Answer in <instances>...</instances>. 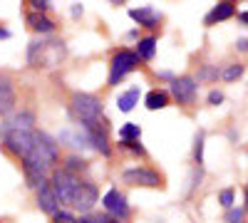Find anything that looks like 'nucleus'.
I'll use <instances>...</instances> for the list:
<instances>
[{
	"instance_id": "obj_18",
	"label": "nucleus",
	"mask_w": 248,
	"mask_h": 223,
	"mask_svg": "<svg viewBox=\"0 0 248 223\" xmlns=\"http://www.w3.org/2000/svg\"><path fill=\"white\" fill-rule=\"evenodd\" d=\"M32 124H35V114L32 112H20L10 124L3 127V134H8L10 129H17V132H30L32 134Z\"/></svg>"
},
{
	"instance_id": "obj_41",
	"label": "nucleus",
	"mask_w": 248,
	"mask_h": 223,
	"mask_svg": "<svg viewBox=\"0 0 248 223\" xmlns=\"http://www.w3.org/2000/svg\"><path fill=\"white\" fill-rule=\"evenodd\" d=\"M246 211H248V186H246Z\"/></svg>"
},
{
	"instance_id": "obj_5",
	"label": "nucleus",
	"mask_w": 248,
	"mask_h": 223,
	"mask_svg": "<svg viewBox=\"0 0 248 223\" xmlns=\"http://www.w3.org/2000/svg\"><path fill=\"white\" fill-rule=\"evenodd\" d=\"M122 181L129 186H144V189H161L164 186V178L159 171L149 169V166H134L127 169L122 174Z\"/></svg>"
},
{
	"instance_id": "obj_36",
	"label": "nucleus",
	"mask_w": 248,
	"mask_h": 223,
	"mask_svg": "<svg viewBox=\"0 0 248 223\" xmlns=\"http://www.w3.org/2000/svg\"><path fill=\"white\" fill-rule=\"evenodd\" d=\"M82 10H85V8H82L79 3H75V5H72V17H79V15H82Z\"/></svg>"
},
{
	"instance_id": "obj_33",
	"label": "nucleus",
	"mask_w": 248,
	"mask_h": 223,
	"mask_svg": "<svg viewBox=\"0 0 248 223\" xmlns=\"http://www.w3.org/2000/svg\"><path fill=\"white\" fill-rule=\"evenodd\" d=\"M221 102H223V92H218V89H211V92H209V104L218 107Z\"/></svg>"
},
{
	"instance_id": "obj_37",
	"label": "nucleus",
	"mask_w": 248,
	"mask_h": 223,
	"mask_svg": "<svg viewBox=\"0 0 248 223\" xmlns=\"http://www.w3.org/2000/svg\"><path fill=\"white\" fill-rule=\"evenodd\" d=\"M159 77H164V79H174V77H171V72H169V70H161V72H159Z\"/></svg>"
},
{
	"instance_id": "obj_34",
	"label": "nucleus",
	"mask_w": 248,
	"mask_h": 223,
	"mask_svg": "<svg viewBox=\"0 0 248 223\" xmlns=\"http://www.w3.org/2000/svg\"><path fill=\"white\" fill-rule=\"evenodd\" d=\"M79 223H105V216H82Z\"/></svg>"
},
{
	"instance_id": "obj_4",
	"label": "nucleus",
	"mask_w": 248,
	"mask_h": 223,
	"mask_svg": "<svg viewBox=\"0 0 248 223\" xmlns=\"http://www.w3.org/2000/svg\"><path fill=\"white\" fill-rule=\"evenodd\" d=\"M32 156L40 159L43 164H47L52 169L60 161V144H57V139H52L45 132H32Z\"/></svg>"
},
{
	"instance_id": "obj_20",
	"label": "nucleus",
	"mask_w": 248,
	"mask_h": 223,
	"mask_svg": "<svg viewBox=\"0 0 248 223\" xmlns=\"http://www.w3.org/2000/svg\"><path fill=\"white\" fill-rule=\"evenodd\" d=\"M144 107H147L149 112H156V109L169 107V92H164V89H152L147 97H144Z\"/></svg>"
},
{
	"instance_id": "obj_28",
	"label": "nucleus",
	"mask_w": 248,
	"mask_h": 223,
	"mask_svg": "<svg viewBox=\"0 0 248 223\" xmlns=\"http://www.w3.org/2000/svg\"><path fill=\"white\" fill-rule=\"evenodd\" d=\"M223 221H226V223H246V213H243L241 208H229Z\"/></svg>"
},
{
	"instance_id": "obj_15",
	"label": "nucleus",
	"mask_w": 248,
	"mask_h": 223,
	"mask_svg": "<svg viewBox=\"0 0 248 223\" xmlns=\"http://www.w3.org/2000/svg\"><path fill=\"white\" fill-rule=\"evenodd\" d=\"M15 109V89L8 77H0V117H5Z\"/></svg>"
},
{
	"instance_id": "obj_27",
	"label": "nucleus",
	"mask_w": 248,
	"mask_h": 223,
	"mask_svg": "<svg viewBox=\"0 0 248 223\" xmlns=\"http://www.w3.org/2000/svg\"><path fill=\"white\" fill-rule=\"evenodd\" d=\"M233 198H236V191H233V189H223V191L218 193V204L229 211V208L233 206Z\"/></svg>"
},
{
	"instance_id": "obj_11",
	"label": "nucleus",
	"mask_w": 248,
	"mask_h": 223,
	"mask_svg": "<svg viewBox=\"0 0 248 223\" xmlns=\"http://www.w3.org/2000/svg\"><path fill=\"white\" fill-rule=\"evenodd\" d=\"M102 206H105L109 218L124 221L129 216V204H127V198H124V193H119V189H109L105 196H102Z\"/></svg>"
},
{
	"instance_id": "obj_9",
	"label": "nucleus",
	"mask_w": 248,
	"mask_h": 223,
	"mask_svg": "<svg viewBox=\"0 0 248 223\" xmlns=\"http://www.w3.org/2000/svg\"><path fill=\"white\" fill-rule=\"evenodd\" d=\"M23 174H25V181L30 189H40L43 184H47V174H50V166L43 164L40 159H35L32 154L23 159Z\"/></svg>"
},
{
	"instance_id": "obj_25",
	"label": "nucleus",
	"mask_w": 248,
	"mask_h": 223,
	"mask_svg": "<svg viewBox=\"0 0 248 223\" xmlns=\"http://www.w3.org/2000/svg\"><path fill=\"white\" fill-rule=\"evenodd\" d=\"M203 132H199L196 134V139H194V161L199 164V169H201V164H203Z\"/></svg>"
},
{
	"instance_id": "obj_38",
	"label": "nucleus",
	"mask_w": 248,
	"mask_h": 223,
	"mask_svg": "<svg viewBox=\"0 0 248 223\" xmlns=\"http://www.w3.org/2000/svg\"><path fill=\"white\" fill-rule=\"evenodd\" d=\"M5 37H10V30H5V28H0V40H5Z\"/></svg>"
},
{
	"instance_id": "obj_40",
	"label": "nucleus",
	"mask_w": 248,
	"mask_h": 223,
	"mask_svg": "<svg viewBox=\"0 0 248 223\" xmlns=\"http://www.w3.org/2000/svg\"><path fill=\"white\" fill-rule=\"evenodd\" d=\"M105 223H122V221H117V218H109V216H105Z\"/></svg>"
},
{
	"instance_id": "obj_13",
	"label": "nucleus",
	"mask_w": 248,
	"mask_h": 223,
	"mask_svg": "<svg viewBox=\"0 0 248 223\" xmlns=\"http://www.w3.org/2000/svg\"><path fill=\"white\" fill-rule=\"evenodd\" d=\"M37 206H40V211L47 213V216H55V213L60 211L62 204H60V198H57V193H55V189H52L50 181L37 189Z\"/></svg>"
},
{
	"instance_id": "obj_14",
	"label": "nucleus",
	"mask_w": 248,
	"mask_h": 223,
	"mask_svg": "<svg viewBox=\"0 0 248 223\" xmlns=\"http://www.w3.org/2000/svg\"><path fill=\"white\" fill-rule=\"evenodd\" d=\"M129 17L134 23H139L141 28H156L161 23V13L154 10L152 5H144V8H132L129 10Z\"/></svg>"
},
{
	"instance_id": "obj_26",
	"label": "nucleus",
	"mask_w": 248,
	"mask_h": 223,
	"mask_svg": "<svg viewBox=\"0 0 248 223\" xmlns=\"http://www.w3.org/2000/svg\"><path fill=\"white\" fill-rule=\"evenodd\" d=\"M241 74H243V65H229L221 72V77L226 79V82H233V79H238Z\"/></svg>"
},
{
	"instance_id": "obj_22",
	"label": "nucleus",
	"mask_w": 248,
	"mask_h": 223,
	"mask_svg": "<svg viewBox=\"0 0 248 223\" xmlns=\"http://www.w3.org/2000/svg\"><path fill=\"white\" fill-rule=\"evenodd\" d=\"M137 57L139 59H144V62H152L154 59V55H156V37H141L139 43H137Z\"/></svg>"
},
{
	"instance_id": "obj_19",
	"label": "nucleus",
	"mask_w": 248,
	"mask_h": 223,
	"mask_svg": "<svg viewBox=\"0 0 248 223\" xmlns=\"http://www.w3.org/2000/svg\"><path fill=\"white\" fill-rule=\"evenodd\" d=\"M28 25H30V30H35L40 35H47V32L55 30L52 20L47 15H40V13H28Z\"/></svg>"
},
{
	"instance_id": "obj_10",
	"label": "nucleus",
	"mask_w": 248,
	"mask_h": 223,
	"mask_svg": "<svg viewBox=\"0 0 248 223\" xmlns=\"http://www.w3.org/2000/svg\"><path fill=\"white\" fill-rule=\"evenodd\" d=\"M196 92H199V85L196 79L184 74V77H174L171 79V97L176 99L179 104H191L196 99Z\"/></svg>"
},
{
	"instance_id": "obj_31",
	"label": "nucleus",
	"mask_w": 248,
	"mask_h": 223,
	"mask_svg": "<svg viewBox=\"0 0 248 223\" xmlns=\"http://www.w3.org/2000/svg\"><path fill=\"white\" fill-rule=\"evenodd\" d=\"M119 147H122V149H129L132 154H144L141 141H119Z\"/></svg>"
},
{
	"instance_id": "obj_6",
	"label": "nucleus",
	"mask_w": 248,
	"mask_h": 223,
	"mask_svg": "<svg viewBox=\"0 0 248 223\" xmlns=\"http://www.w3.org/2000/svg\"><path fill=\"white\" fill-rule=\"evenodd\" d=\"M79 181H82L79 176H75V174H70V171H65V169H55V171H52L50 184H52V189H55V193H57V198H60V204L70 206L72 193H75V189L79 186Z\"/></svg>"
},
{
	"instance_id": "obj_39",
	"label": "nucleus",
	"mask_w": 248,
	"mask_h": 223,
	"mask_svg": "<svg viewBox=\"0 0 248 223\" xmlns=\"http://www.w3.org/2000/svg\"><path fill=\"white\" fill-rule=\"evenodd\" d=\"M238 20H241V23H246V25H248V10H246V13H241V15H238Z\"/></svg>"
},
{
	"instance_id": "obj_16",
	"label": "nucleus",
	"mask_w": 248,
	"mask_h": 223,
	"mask_svg": "<svg viewBox=\"0 0 248 223\" xmlns=\"http://www.w3.org/2000/svg\"><path fill=\"white\" fill-rule=\"evenodd\" d=\"M60 141H65V144H70V147H75V149H87V147H90L87 134H85V132L79 134V129H77V132H75V129H62L60 136H57V144H60Z\"/></svg>"
},
{
	"instance_id": "obj_35",
	"label": "nucleus",
	"mask_w": 248,
	"mask_h": 223,
	"mask_svg": "<svg viewBox=\"0 0 248 223\" xmlns=\"http://www.w3.org/2000/svg\"><path fill=\"white\" fill-rule=\"evenodd\" d=\"M236 47H238L241 52H248V40H246V37H241L238 43H236Z\"/></svg>"
},
{
	"instance_id": "obj_23",
	"label": "nucleus",
	"mask_w": 248,
	"mask_h": 223,
	"mask_svg": "<svg viewBox=\"0 0 248 223\" xmlns=\"http://www.w3.org/2000/svg\"><path fill=\"white\" fill-rule=\"evenodd\" d=\"M139 139H141V127L134 124V121H127L119 129V141H139Z\"/></svg>"
},
{
	"instance_id": "obj_32",
	"label": "nucleus",
	"mask_w": 248,
	"mask_h": 223,
	"mask_svg": "<svg viewBox=\"0 0 248 223\" xmlns=\"http://www.w3.org/2000/svg\"><path fill=\"white\" fill-rule=\"evenodd\" d=\"M30 5H32V13H40V15H45V13L50 10V5H52V3H47V0H32Z\"/></svg>"
},
{
	"instance_id": "obj_24",
	"label": "nucleus",
	"mask_w": 248,
	"mask_h": 223,
	"mask_svg": "<svg viewBox=\"0 0 248 223\" xmlns=\"http://www.w3.org/2000/svg\"><path fill=\"white\" fill-rule=\"evenodd\" d=\"M62 169L77 176V171H85V169H87V161L82 159V156H77V154H72V156L65 159V166H62Z\"/></svg>"
},
{
	"instance_id": "obj_12",
	"label": "nucleus",
	"mask_w": 248,
	"mask_h": 223,
	"mask_svg": "<svg viewBox=\"0 0 248 223\" xmlns=\"http://www.w3.org/2000/svg\"><path fill=\"white\" fill-rule=\"evenodd\" d=\"M82 132L87 134V141L90 147L97 149L102 156H109L112 154V147H109V136H107V124H92V127H82Z\"/></svg>"
},
{
	"instance_id": "obj_21",
	"label": "nucleus",
	"mask_w": 248,
	"mask_h": 223,
	"mask_svg": "<svg viewBox=\"0 0 248 223\" xmlns=\"http://www.w3.org/2000/svg\"><path fill=\"white\" fill-rule=\"evenodd\" d=\"M139 94H141L139 87H132V89H127L124 94H119V97H117V109L124 112V114L132 112V109L139 104Z\"/></svg>"
},
{
	"instance_id": "obj_7",
	"label": "nucleus",
	"mask_w": 248,
	"mask_h": 223,
	"mask_svg": "<svg viewBox=\"0 0 248 223\" xmlns=\"http://www.w3.org/2000/svg\"><path fill=\"white\" fill-rule=\"evenodd\" d=\"M97 201H99V191H97V186L92 184V181H79V186H77L75 193H72L70 206L77 208L79 213H90V211L94 208Z\"/></svg>"
},
{
	"instance_id": "obj_29",
	"label": "nucleus",
	"mask_w": 248,
	"mask_h": 223,
	"mask_svg": "<svg viewBox=\"0 0 248 223\" xmlns=\"http://www.w3.org/2000/svg\"><path fill=\"white\" fill-rule=\"evenodd\" d=\"M218 77H221V72L216 67H203L199 72V82H211V79H218Z\"/></svg>"
},
{
	"instance_id": "obj_30",
	"label": "nucleus",
	"mask_w": 248,
	"mask_h": 223,
	"mask_svg": "<svg viewBox=\"0 0 248 223\" xmlns=\"http://www.w3.org/2000/svg\"><path fill=\"white\" fill-rule=\"evenodd\" d=\"M52 223H79V218H75V216L67 213V211H57V213L52 216Z\"/></svg>"
},
{
	"instance_id": "obj_3",
	"label": "nucleus",
	"mask_w": 248,
	"mask_h": 223,
	"mask_svg": "<svg viewBox=\"0 0 248 223\" xmlns=\"http://www.w3.org/2000/svg\"><path fill=\"white\" fill-rule=\"evenodd\" d=\"M139 67V57L134 50H119L114 57H112V65H109V87H117L124 77L129 72H134Z\"/></svg>"
},
{
	"instance_id": "obj_1",
	"label": "nucleus",
	"mask_w": 248,
	"mask_h": 223,
	"mask_svg": "<svg viewBox=\"0 0 248 223\" xmlns=\"http://www.w3.org/2000/svg\"><path fill=\"white\" fill-rule=\"evenodd\" d=\"M67 47L62 40H32L28 45V62L32 67H57L60 59L65 57Z\"/></svg>"
},
{
	"instance_id": "obj_2",
	"label": "nucleus",
	"mask_w": 248,
	"mask_h": 223,
	"mask_svg": "<svg viewBox=\"0 0 248 223\" xmlns=\"http://www.w3.org/2000/svg\"><path fill=\"white\" fill-rule=\"evenodd\" d=\"M72 117L79 121V127H92V124H102L105 121V107H102V99L87 92H77L72 97L70 104Z\"/></svg>"
},
{
	"instance_id": "obj_8",
	"label": "nucleus",
	"mask_w": 248,
	"mask_h": 223,
	"mask_svg": "<svg viewBox=\"0 0 248 223\" xmlns=\"http://www.w3.org/2000/svg\"><path fill=\"white\" fill-rule=\"evenodd\" d=\"M3 144H5V149H8L13 156L25 159V156L32 154V134H30V132L10 129L8 134H3Z\"/></svg>"
},
{
	"instance_id": "obj_17",
	"label": "nucleus",
	"mask_w": 248,
	"mask_h": 223,
	"mask_svg": "<svg viewBox=\"0 0 248 223\" xmlns=\"http://www.w3.org/2000/svg\"><path fill=\"white\" fill-rule=\"evenodd\" d=\"M233 13H236L233 3H218V5H214V10H211L209 15H206V25H216V23H223V20L233 17Z\"/></svg>"
}]
</instances>
